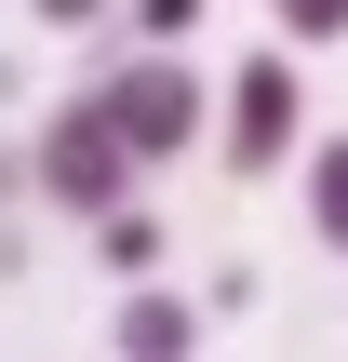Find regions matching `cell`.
<instances>
[{"mask_svg": "<svg viewBox=\"0 0 348 362\" xmlns=\"http://www.w3.org/2000/svg\"><path fill=\"white\" fill-rule=\"evenodd\" d=\"M134 27H148V40H188V27H201V0H134Z\"/></svg>", "mask_w": 348, "mask_h": 362, "instance_id": "8", "label": "cell"}, {"mask_svg": "<svg viewBox=\"0 0 348 362\" xmlns=\"http://www.w3.org/2000/svg\"><path fill=\"white\" fill-rule=\"evenodd\" d=\"M215 94H228V121H215V175H228V188H268L282 161H308V81H295V40H282V27H268Z\"/></svg>", "mask_w": 348, "mask_h": 362, "instance_id": "1", "label": "cell"}, {"mask_svg": "<svg viewBox=\"0 0 348 362\" xmlns=\"http://www.w3.org/2000/svg\"><path fill=\"white\" fill-rule=\"evenodd\" d=\"M308 242H322V255H348V134H322V148H308Z\"/></svg>", "mask_w": 348, "mask_h": 362, "instance_id": "5", "label": "cell"}, {"mask_svg": "<svg viewBox=\"0 0 348 362\" xmlns=\"http://www.w3.org/2000/svg\"><path fill=\"white\" fill-rule=\"evenodd\" d=\"M107 81V107H121V134H134V161H188L201 148V121H215V94H201V67L174 54V40H148L134 67H94Z\"/></svg>", "mask_w": 348, "mask_h": 362, "instance_id": "3", "label": "cell"}, {"mask_svg": "<svg viewBox=\"0 0 348 362\" xmlns=\"http://www.w3.org/2000/svg\"><path fill=\"white\" fill-rule=\"evenodd\" d=\"M268 27L308 54V40H348V0H268Z\"/></svg>", "mask_w": 348, "mask_h": 362, "instance_id": "7", "label": "cell"}, {"mask_svg": "<svg viewBox=\"0 0 348 362\" xmlns=\"http://www.w3.org/2000/svg\"><path fill=\"white\" fill-rule=\"evenodd\" d=\"M27 13H40V27H107L121 0H27Z\"/></svg>", "mask_w": 348, "mask_h": 362, "instance_id": "9", "label": "cell"}, {"mask_svg": "<svg viewBox=\"0 0 348 362\" xmlns=\"http://www.w3.org/2000/svg\"><path fill=\"white\" fill-rule=\"evenodd\" d=\"M94 255H107L121 282H148V269H161V215H148V202H107V215H94Z\"/></svg>", "mask_w": 348, "mask_h": 362, "instance_id": "6", "label": "cell"}, {"mask_svg": "<svg viewBox=\"0 0 348 362\" xmlns=\"http://www.w3.org/2000/svg\"><path fill=\"white\" fill-rule=\"evenodd\" d=\"M27 175H40V202H54V215H80V228H94L107 202H134V175H148V161H134V134H121L107 81H80V94L27 134Z\"/></svg>", "mask_w": 348, "mask_h": 362, "instance_id": "2", "label": "cell"}, {"mask_svg": "<svg viewBox=\"0 0 348 362\" xmlns=\"http://www.w3.org/2000/svg\"><path fill=\"white\" fill-rule=\"evenodd\" d=\"M107 349H121V362H188V349H201V309L161 296V282H134V296L107 309Z\"/></svg>", "mask_w": 348, "mask_h": 362, "instance_id": "4", "label": "cell"}]
</instances>
